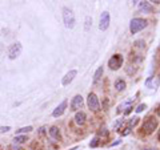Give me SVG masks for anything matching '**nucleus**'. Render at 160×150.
<instances>
[{
    "mask_svg": "<svg viewBox=\"0 0 160 150\" xmlns=\"http://www.w3.org/2000/svg\"><path fill=\"white\" fill-rule=\"evenodd\" d=\"M115 88H116V90H124L126 89V81L122 80V78H119V80L115 81Z\"/></svg>",
    "mask_w": 160,
    "mask_h": 150,
    "instance_id": "15",
    "label": "nucleus"
},
{
    "mask_svg": "<svg viewBox=\"0 0 160 150\" xmlns=\"http://www.w3.org/2000/svg\"><path fill=\"white\" fill-rule=\"evenodd\" d=\"M143 150H156V149H152V148H144Z\"/></svg>",
    "mask_w": 160,
    "mask_h": 150,
    "instance_id": "26",
    "label": "nucleus"
},
{
    "mask_svg": "<svg viewBox=\"0 0 160 150\" xmlns=\"http://www.w3.org/2000/svg\"><path fill=\"white\" fill-rule=\"evenodd\" d=\"M87 105L88 108L93 112H96V110H99L100 108V104H99V98H97V96L95 93H90L87 97Z\"/></svg>",
    "mask_w": 160,
    "mask_h": 150,
    "instance_id": "4",
    "label": "nucleus"
},
{
    "mask_svg": "<svg viewBox=\"0 0 160 150\" xmlns=\"http://www.w3.org/2000/svg\"><path fill=\"white\" fill-rule=\"evenodd\" d=\"M159 140H160V133H159Z\"/></svg>",
    "mask_w": 160,
    "mask_h": 150,
    "instance_id": "27",
    "label": "nucleus"
},
{
    "mask_svg": "<svg viewBox=\"0 0 160 150\" xmlns=\"http://www.w3.org/2000/svg\"><path fill=\"white\" fill-rule=\"evenodd\" d=\"M11 130V126H0V133H7Z\"/></svg>",
    "mask_w": 160,
    "mask_h": 150,
    "instance_id": "20",
    "label": "nucleus"
},
{
    "mask_svg": "<svg viewBox=\"0 0 160 150\" xmlns=\"http://www.w3.org/2000/svg\"><path fill=\"white\" fill-rule=\"evenodd\" d=\"M91 23H92V19H91L90 16H88L87 19H86V31L90 29V25H91Z\"/></svg>",
    "mask_w": 160,
    "mask_h": 150,
    "instance_id": "19",
    "label": "nucleus"
},
{
    "mask_svg": "<svg viewBox=\"0 0 160 150\" xmlns=\"http://www.w3.org/2000/svg\"><path fill=\"white\" fill-rule=\"evenodd\" d=\"M76 74H78V72L75 69H71L68 73L65 74V76L63 77V80H61V85L63 86H67V85H69L71 82L73 81V78L76 77Z\"/></svg>",
    "mask_w": 160,
    "mask_h": 150,
    "instance_id": "8",
    "label": "nucleus"
},
{
    "mask_svg": "<svg viewBox=\"0 0 160 150\" xmlns=\"http://www.w3.org/2000/svg\"><path fill=\"white\" fill-rule=\"evenodd\" d=\"M63 20H64L65 28L72 29L75 27V15H73L72 10H69L68 7L63 8Z\"/></svg>",
    "mask_w": 160,
    "mask_h": 150,
    "instance_id": "2",
    "label": "nucleus"
},
{
    "mask_svg": "<svg viewBox=\"0 0 160 150\" xmlns=\"http://www.w3.org/2000/svg\"><path fill=\"white\" fill-rule=\"evenodd\" d=\"M135 45H137V47H144V43L143 41H136Z\"/></svg>",
    "mask_w": 160,
    "mask_h": 150,
    "instance_id": "24",
    "label": "nucleus"
},
{
    "mask_svg": "<svg viewBox=\"0 0 160 150\" xmlns=\"http://www.w3.org/2000/svg\"><path fill=\"white\" fill-rule=\"evenodd\" d=\"M33 127L32 126H25V127H21V129L16 130V134H21V133H29V131H32Z\"/></svg>",
    "mask_w": 160,
    "mask_h": 150,
    "instance_id": "17",
    "label": "nucleus"
},
{
    "mask_svg": "<svg viewBox=\"0 0 160 150\" xmlns=\"http://www.w3.org/2000/svg\"><path fill=\"white\" fill-rule=\"evenodd\" d=\"M44 130H46V127H40V129H39V134L40 135H44V133H46Z\"/></svg>",
    "mask_w": 160,
    "mask_h": 150,
    "instance_id": "23",
    "label": "nucleus"
},
{
    "mask_svg": "<svg viewBox=\"0 0 160 150\" xmlns=\"http://www.w3.org/2000/svg\"><path fill=\"white\" fill-rule=\"evenodd\" d=\"M86 113L84 112H78L75 114V121H76L78 125H84V122H86Z\"/></svg>",
    "mask_w": 160,
    "mask_h": 150,
    "instance_id": "12",
    "label": "nucleus"
},
{
    "mask_svg": "<svg viewBox=\"0 0 160 150\" xmlns=\"http://www.w3.org/2000/svg\"><path fill=\"white\" fill-rule=\"evenodd\" d=\"M103 67H99L97 68V70L95 72V74H93V84H97L99 82V80L101 78V74H103Z\"/></svg>",
    "mask_w": 160,
    "mask_h": 150,
    "instance_id": "14",
    "label": "nucleus"
},
{
    "mask_svg": "<svg viewBox=\"0 0 160 150\" xmlns=\"http://www.w3.org/2000/svg\"><path fill=\"white\" fill-rule=\"evenodd\" d=\"M108 65H109L111 69L118 70V69L123 65V56H122V55H113V56L109 59Z\"/></svg>",
    "mask_w": 160,
    "mask_h": 150,
    "instance_id": "6",
    "label": "nucleus"
},
{
    "mask_svg": "<svg viewBox=\"0 0 160 150\" xmlns=\"http://www.w3.org/2000/svg\"><path fill=\"white\" fill-rule=\"evenodd\" d=\"M109 27V14L107 11H104L100 15V21H99V29L100 31H105Z\"/></svg>",
    "mask_w": 160,
    "mask_h": 150,
    "instance_id": "7",
    "label": "nucleus"
},
{
    "mask_svg": "<svg viewBox=\"0 0 160 150\" xmlns=\"http://www.w3.org/2000/svg\"><path fill=\"white\" fill-rule=\"evenodd\" d=\"M158 127V120L153 117H148L143 123V130H145V133H152L156 130Z\"/></svg>",
    "mask_w": 160,
    "mask_h": 150,
    "instance_id": "3",
    "label": "nucleus"
},
{
    "mask_svg": "<svg viewBox=\"0 0 160 150\" xmlns=\"http://www.w3.org/2000/svg\"><path fill=\"white\" fill-rule=\"evenodd\" d=\"M83 104H84L83 97L80 94H78V96H75L72 98V102H71V109H72V110H79V109H82Z\"/></svg>",
    "mask_w": 160,
    "mask_h": 150,
    "instance_id": "9",
    "label": "nucleus"
},
{
    "mask_svg": "<svg viewBox=\"0 0 160 150\" xmlns=\"http://www.w3.org/2000/svg\"><path fill=\"white\" fill-rule=\"evenodd\" d=\"M50 135L52 137V138L57 140V141L61 140V134H60V130H59V127H57V126H52L51 127V129H50Z\"/></svg>",
    "mask_w": 160,
    "mask_h": 150,
    "instance_id": "11",
    "label": "nucleus"
},
{
    "mask_svg": "<svg viewBox=\"0 0 160 150\" xmlns=\"http://www.w3.org/2000/svg\"><path fill=\"white\" fill-rule=\"evenodd\" d=\"M147 20L145 19H141V17H135V19L131 20V24H130V31L132 35H135L137 32H140L141 29H144L147 27Z\"/></svg>",
    "mask_w": 160,
    "mask_h": 150,
    "instance_id": "1",
    "label": "nucleus"
},
{
    "mask_svg": "<svg viewBox=\"0 0 160 150\" xmlns=\"http://www.w3.org/2000/svg\"><path fill=\"white\" fill-rule=\"evenodd\" d=\"M97 141H99V138H97V137H95V138L92 140V142H91V148L97 146Z\"/></svg>",
    "mask_w": 160,
    "mask_h": 150,
    "instance_id": "21",
    "label": "nucleus"
},
{
    "mask_svg": "<svg viewBox=\"0 0 160 150\" xmlns=\"http://www.w3.org/2000/svg\"><path fill=\"white\" fill-rule=\"evenodd\" d=\"M145 109H147V105H145V104H140L139 106L136 108V113H141V112H143V110H145Z\"/></svg>",
    "mask_w": 160,
    "mask_h": 150,
    "instance_id": "18",
    "label": "nucleus"
},
{
    "mask_svg": "<svg viewBox=\"0 0 160 150\" xmlns=\"http://www.w3.org/2000/svg\"><path fill=\"white\" fill-rule=\"evenodd\" d=\"M67 100H64V101H61V104L59 105V106H57L55 110H53L52 112V116L53 117H60L61 114H63L64 112H65V109H67Z\"/></svg>",
    "mask_w": 160,
    "mask_h": 150,
    "instance_id": "10",
    "label": "nucleus"
},
{
    "mask_svg": "<svg viewBox=\"0 0 160 150\" xmlns=\"http://www.w3.org/2000/svg\"><path fill=\"white\" fill-rule=\"evenodd\" d=\"M10 150H21L19 146H16V145H11L10 146Z\"/></svg>",
    "mask_w": 160,
    "mask_h": 150,
    "instance_id": "22",
    "label": "nucleus"
},
{
    "mask_svg": "<svg viewBox=\"0 0 160 150\" xmlns=\"http://www.w3.org/2000/svg\"><path fill=\"white\" fill-rule=\"evenodd\" d=\"M156 113H158V116H160V105H159V108H158V110H156Z\"/></svg>",
    "mask_w": 160,
    "mask_h": 150,
    "instance_id": "25",
    "label": "nucleus"
},
{
    "mask_svg": "<svg viewBox=\"0 0 160 150\" xmlns=\"http://www.w3.org/2000/svg\"><path fill=\"white\" fill-rule=\"evenodd\" d=\"M20 53H21V44L20 43L12 44L10 47V49H8V57H10L11 60L17 59V57L20 56Z\"/></svg>",
    "mask_w": 160,
    "mask_h": 150,
    "instance_id": "5",
    "label": "nucleus"
},
{
    "mask_svg": "<svg viewBox=\"0 0 160 150\" xmlns=\"http://www.w3.org/2000/svg\"><path fill=\"white\" fill-rule=\"evenodd\" d=\"M28 141V138H27L25 135H16L15 137V144H24Z\"/></svg>",
    "mask_w": 160,
    "mask_h": 150,
    "instance_id": "16",
    "label": "nucleus"
},
{
    "mask_svg": "<svg viewBox=\"0 0 160 150\" xmlns=\"http://www.w3.org/2000/svg\"><path fill=\"white\" fill-rule=\"evenodd\" d=\"M139 10L143 12H152V6L148 2H139Z\"/></svg>",
    "mask_w": 160,
    "mask_h": 150,
    "instance_id": "13",
    "label": "nucleus"
}]
</instances>
